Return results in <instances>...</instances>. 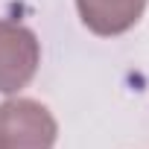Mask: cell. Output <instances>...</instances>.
Returning a JSON list of instances; mask_svg holds the SVG:
<instances>
[{"label": "cell", "instance_id": "3957f363", "mask_svg": "<svg viewBox=\"0 0 149 149\" xmlns=\"http://www.w3.org/2000/svg\"><path fill=\"white\" fill-rule=\"evenodd\" d=\"M146 9V0H76V12L82 24L102 38L129 32Z\"/></svg>", "mask_w": 149, "mask_h": 149}, {"label": "cell", "instance_id": "6da1fadb", "mask_svg": "<svg viewBox=\"0 0 149 149\" xmlns=\"http://www.w3.org/2000/svg\"><path fill=\"white\" fill-rule=\"evenodd\" d=\"M58 123L38 100L15 97L0 105V149H53Z\"/></svg>", "mask_w": 149, "mask_h": 149}, {"label": "cell", "instance_id": "7a4b0ae2", "mask_svg": "<svg viewBox=\"0 0 149 149\" xmlns=\"http://www.w3.org/2000/svg\"><path fill=\"white\" fill-rule=\"evenodd\" d=\"M41 64V44L35 32L18 21L0 18V94H18L26 88Z\"/></svg>", "mask_w": 149, "mask_h": 149}]
</instances>
